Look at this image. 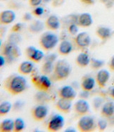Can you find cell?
Masks as SVG:
<instances>
[{
    "label": "cell",
    "instance_id": "obj_37",
    "mask_svg": "<svg viewBox=\"0 0 114 132\" xmlns=\"http://www.w3.org/2000/svg\"><path fill=\"white\" fill-rule=\"evenodd\" d=\"M30 13L25 14L23 16V21H30L32 19V15Z\"/></svg>",
    "mask_w": 114,
    "mask_h": 132
},
{
    "label": "cell",
    "instance_id": "obj_44",
    "mask_svg": "<svg viewBox=\"0 0 114 132\" xmlns=\"http://www.w3.org/2000/svg\"><path fill=\"white\" fill-rule=\"evenodd\" d=\"M113 84H114V80H113Z\"/></svg>",
    "mask_w": 114,
    "mask_h": 132
},
{
    "label": "cell",
    "instance_id": "obj_6",
    "mask_svg": "<svg viewBox=\"0 0 114 132\" xmlns=\"http://www.w3.org/2000/svg\"><path fill=\"white\" fill-rule=\"evenodd\" d=\"M94 119L90 116H82L78 122L77 127L79 131L82 132H91L94 131L97 127Z\"/></svg>",
    "mask_w": 114,
    "mask_h": 132
},
{
    "label": "cell",
    "instance_id": "obj_42",
    "mask_svg": "<svg viewBox=\"0 0 114 132\" xmlns=\"http://www.w3.org/2000/svg\"><path fill=\"white\" fill-rule=\"evenodd\" d=\"M65 131H67V132L73 131V132H75V130L73 129H71V128H70V129H66V130H65Z\"/></svg>",
    "mask_w": 114,
    "mask_h": 132
},
{
    "label": "cell",
    "instance_id": "obj_14",
    "mask_svg": "<svg viewBox=\"0 0 114 132\" xmlns=\"http://www.w3.org/2000/svg\"><path fill=\"white\" fill-rule=\"evenodd\" d=\"M110 77V73L106 69L99 71L96 76V82L100 88H104Z\"/></svg>",
    "mask_w": 114,
    "mask_h": 132
},
{
    "label": "cell",
    "instance_id": "obj_15",
    "mask_svg": "<svg viewBox=\"0 0 114 132\" xmlns=\"http://www.w3.org/2000/svg\"><path fill=\"white\" fill-rule=\"evenodd\" d=\"M16 19V14L13 11L5 10L0 14V23L1 25H8L11 23Z\"/></svg>",
    "mask_w": 114,
    "mask_h": 132
},
{
    "label": "cell",
    "instance_id": "obj_21",
    "mask_svg": "<svg viewBox=\"0 0 114 132\" xmlns=\"http://www.w3.org/2000/svg\"><path fill=\"white\" fill-rule=\"evenodd\" d=\"M96 35L102 40H106L111 35V30L105 26H99L96 30Z\"/></svg>",
    "mask_w": 114,
    "mask_h": 132
},
{
    "label": "cell",
    "instance_id": "obj_27",
    "mask_svg": "<svg viewBox=\"0 0 114 132\" xmlns=\"http://www.w3.org/2000/svg\"><path fill=\"white\" fill-rule=\"evenodd\" d=\"M12 105L8 101H4L0 105V115L1 117L5 116L10 112Z\"/></svg>",
    "mask_w": 114,
    "mask_h": 132
},
{
    "label": "cell",
    "instance_id": "obj_39",
    "mask_svg": "<svg viewBox=\"0 0 114 132\" xmlns=\"http://www.w3.org/2000/svg\"><path fill=\"white\" fill-rule=\"evenodd\" d=\"M5 62H6L5 57H4L3 55L1 54V56H0V66H1V67H2L4 65Z\"/></svg>",
    "mask_w": 114,
    "mask_h": 132
},
{
    "label": "cell",
    "instance_id": "obj_8",
    "mask_svg": "<svg viewBox=\"0 0 114 132\" xmlns=\"http://www.w3.org/2000/svg\"><path fill=\"white\" fill-rule=\"evenodd\" d=\"M74 42L75 45L79 49L84 50L87 48L91 43V38L90 35L86 32H80L76 35L74 39Z\"/></svg>",
    "mask_w": 114,
    "mask_h": 132
},
{
    "label": "cell",
    "instance_id": "obj_12",
    "mask_svg": "<svg viewBox=\"0 0 114 132\" xmlns=\"http://www.w3.org/2000/svg\"><path fill=\"white\" fill-rule=\"evenodd\" d=\"M72 107L71 100H66L63 98H59L55 104V108L57 110L64 114H68L70 112Z\"/></svg>",
    "mask_w": 114,
    "mask_h": 132
},
{
    "label": "cell",
    "instance_id": "obj_7",
    "mask_svg": "<svg viewBox=\"0 0 114 132\" xmlns=\"http://www.w3.org/2000/svg\"><path fill=\"white\" fill-rule=\"evenodd\" d=\"M48 114V108L44 105H38L33 107L30 110V115L35 121H42L46 118Z\"/></svg>",
    "mask_w": 114,
    "mask_h": 132
},
{
    "label": "cell",
    "instance_id": "obj_4",
    "mask_svg": "<svg viewBox=\"0 0 114 132\" xmlns=\"http://www.w3.org/2000/svg\"><path fill=\"white\" fill-rule=\"evenodd\" d=\"M1 52L2 55L5 57L6 60L17 59L21 56V51L16 43L10 41H7L2 46Z\"/></svg>",
    "mask_w": 114,
    "mask_h": 132
},
{
    "label": "cell",
    "instance_id": "obj_35",
    "mask_svg": "<svg viewBox=\"0 0 114 132\" xmlns=\"http://www.w3.org/2000/svg\"><path fill=\"white\" fill-rule=\"evenodd\" d=\"M22 28V24L21 23H16L15 25H14L12 28H11V32H14V33H16V32H19Z\"/></svg>",
    "mask_w": 114,
    "mask_h": 132
},
{
    "label": "cell",
    "instance_id": "obj_38",
    "mask_svg": "<svg viewBox=\"0 0 114 132\" xmlns=\"http://www.w3.org/2000/svg\"><path fill=\"white\" fill-rule=\"evenodd\" d=\"M82 3L83 4H87V5H91V4H93L94 2V0H80Z\"/></svg>",
    "mask_w": 114,
    "mask_h": 132
},
{
    "label": "cell",
    "instance_id": "obj_34",
    "mask_svg": "<svg viewBox=\"0 0 114 132\" xmlns=\"http://www.w3.org/2000/svg\"><path fill=\"white\" fill-rule=\"evenodd\" d=\"M97 125L98 129L103 131L106 129V127H107V121L106 120H103V119H100V120H99Z\"/></svg>",
    "mask_w": 114,
    "mask_h": 132
},
{
    "label": "cell",
    "instance_id": "obj_17",
    "mask_svg": "<svg viewBox=\"0 0 114 132\" xmlns=\"http://www.w3.org/2000/svg\"><path fill=\"white\" fill-rule=\"evenodd\" d=\"M44 25L47 29L50 30H56L60 27L59 19L55 15H51L46 19Z\"/></svg>",
    "mask_w": 114,
    "mask_h": 132
},
{
    "label": "cell",
    "instance_id": "obj_20",
    "mask_svg": "<svg viewBox=\"0 0 114 132\" xmlns=\"http://www.w3.org/2000/svg\"><path fill=\"white\" fill-rule=\"evenodd\" d=\"M72 50H73V45L71 42H69L68 40L61 41L58 47L59 53L63 56H66L69 54Z\"/></svg>",
    "mask_w": 114,
    "mask_h": 132
},
{
    "label": "cell",
    "instance_id": "obj_23",
    "mask_svg": "<svg viewBox=\"0 0 114 132\" xmlns=\"http://www.w3.org/2000/svg\"><path fill=\"white\" fill-rule=\"evenodd\" d=\"M114 114V104L112 102H108L103 105L101 110V114L104 117H110Z\"/></svg>",
    "mask_w": 114,
    "mask_h": 132
},
{
    "label": "cell",
    "instance_id": "obj_31",
    "mask_svg": "<svg viewBox=\"0 0 114 132\" xmlns=\"http://www.w3.org/2000/svg\"><path fill=\"white\" fill-rule=\"evenodd\" d=\"M36 50H37V49L34 46H29V47H27V48L25 49V57H27L28 59L31 60Z\"/></svg>",
    "mask_w": 114,
    "mask_h": 132
},
{
    "label": "cell",
    "instance_id": "obj_5",
    "mask_svg": "<svg viewBox=\"0 0 114 132\" xmlns=\"http://www.w3.org/2000/svg\"><path fill=\"white\" fill-rule=\"evenodd\" d=\"M31 81L33 86L39 91L47 92L52 86V81L46 75H33Z\"/></svg>",
    "mask_w": 114,
    "mask_h": 132
},
{
    "label": "cell",
    "instance_id": "obj_43",
    "mask_svg": "<svg viewBox=\"0 0 114 132\" xmlns=\"http://www.w3.org/2000/svg\"><path fill=\"white\" fill-rule=\"evenodd\" d=\"M51 0H42V2H45V3H47V2H50Z\"/></svg>",
    "mask_w": 114,
    "mask_h": 132
},
{
    "label": "cell",
    "instance_id": "obj_32",
    "mask_svg": "<svg viewBox=\"0 0 114 132\" xmlns=\"http://www.w3.org/2000/svg\"><path fill=\"white\" fill-rule=\"evenodd\" d=\"M44 9L41 6H37L35 8L33 9L31 14L34 15L35 16H37V17H39V16H41L42 14H44Z\"/></svg>",
    "mask_w": 114,
    "mask_h": 132
},
{
    "label": "cell",
    "instance_id": "obj_19",
    "mask_svg": "<svg viewBox=\"0 0 114 132\" xmlns=\"http://www.w3.org/2000/svg\"><path fill=\"white\" fill-rule=\"evenodd\" d=\"M75 64L80 68H85L90 64V58L87 53H80L75 58Z\"/></svg>",
    "mask_w": 114,
    "mask_h": 132
},
{
    "label": "cell",
    "instance_id": "obj_1",
    "mask_svg": "<svg viewBox=\"0 0 114 132\" xmlns=\"http://www.w3.org/2000/svg\"><path fill=\"white\" fill-rule=\"evenodd\" d=\"M27 88L26 79L22 76L11 74L4 79L3 88L9 94L17 95L22 93Z\"/></svg>",
    "mask_w": 114,
    "mask_h": 132
},
{
    "label": "cell",
    "instance_id": "obj_13",
    "mask_svg": "<svg viewBox=\"0 0 114 132\" xmlns=\"http://www.w3.org/2000/svg\"><path fill=\"white\" fill-rule=\"evenodd\" d=\"M95 81L96 80H94V78L89 75L82 76L81 78V84H80L82 90L83 91H91L94 88Z\"/></svg>",
    "mask_w": 114,
    "mask_h": 132
},
{
    "label": "cell",
    "instance_id": "obj_29",
    "mask_svg": "<svg viewBox=\"0 0 114 132\" xmlns=\"http://www.w3.org/2000/svg\"><path fill=\"white\" fill-rule=\"evenodd\" d=\"M103 64H104V62L101 61V60H99L95 58L90 59V67L92 68L93 70H97V69L101 68Z\"/></svg>",
    "mask_w": 114,
    "mask_h": 132
},
{
    "label": "cell",
    "instance_id": "obj_11",
    "mask_svg": "<svg viewBox=\"0 0 114 132\" xmlns=\"http://www.w3.org/2000/svg\"><path fill=\"white\" fill-rule=\"evenodd\" d=\"M73 109L78 116L82 117L86 115L90 112V105L86 100H78L73 106Z\"/></svg>",
    "mask_w": 114,
    "mask_h": 132
},
{
    "label": "cell",
    "instance_id": "obj_40",
    "mask_svg": "<svg viewBox=\"0 0 114 132\" xmlns=\"http://www.w3.org/2000/svg\"><path fill=\"white\" fill-rule=\"evenodd\" d=\"M109 67L111 70L114 71V57H112L111 60L110 62V64H109Z\"/></svg>",
    "mask_w": 114,
    "mask_h": 132
},
{
    "label": "cell",
    "instance_id": "obj_33",
    "mask_svg": "<svg viewBox=\"0 0 114 132\" xmlns=\"http://www.w3.org/2000/svg\"><path fill=\"white\" fill-rule=\"evenodd\" d=\"M68 31L71 35H76L77 32H78V26L75 24V23H72V24H71L69 26H68Z\"/></svg>",
    "mask_w": 114,
    "mask_h": 132
},
{
    "label": "cell",
    "instance_id": "obj_2",
    "mask_svg": "<svg viewBox=\"0 0 114 132\" xmlns=\"http://www.w3.org/2000/svg\"><path fill=\"white\" fill-rule=\"evenodd\" d=\"M70 64L64 59H60L55 62L53 72L50 75L51 81L54 82L63 81L66 80L71 73Z\"/></svg>",
    "mask_w": 114,
    "mask_h": 132
},
{
    "label": "cell",
    "instance_id": "obj_25",
    "mask_svg": "<svg viewBox=\"0 0 114 132\" xmlns=\"http://www.w3.org/2000/svg\"><path fill=\"white\" fill-rule=\"evenodd\" d=\"M54 65V64H53V62H49V61H45L41 67V73L46 76L51 75L53 72Z\"/></svg>",
    "mask_w": 114,
    "mask_h": 132
},
{
    "label": "cell",
    "instance_id": "obj_36",
    "mask_svg": "<svg viewBox=\"0 0 114 132\" xmlns=\"http://www.w3.org/2000/svg\"><path fill=\"white\" fill-rule=\"evenodd\" d=\"M42 2V0H28V2L30 6L32 7H37L39 6L40 4Z\"/></svg>",
    "mask_w": 114,
    "mask_h": 132
},
{
    "label": "cell",
    "instance_id": "obj_41",
    "mask_svg": "<svg viewBox=\"0 0 114 132\" xmlns=\"http://www.w3.org/2000/svg\"><path fill=\"white\" fill-rule=\"evenodd\" d=\"M110 96L114 99V88H113L110 91Z\"/></svg>",
    "mask_w": 114,
    "mask_h": 132
},
{
    "label": "cell",
    "instance_id": "obj_18",
    "mask_svg": "<svg viewBox=\"0 0 114 132\" xmlns=\"http://www.w3.org/2000/svg\"><path fill=\"white\" fill-rule=\"evenodd\" d=\"M33 62H23L19 64L18 67V71L21 75H29L33 72Z\"/></svg>",
    "mask_w": 114,
    "mask_h": 132
},
{
    "label": "cell",
    "instance_id": "obj_16",
    "mask_svg": "<svg viewBox=\"0 0 114 132\" xmlns=\"http://www.w3.org/2000/svg\"><path fill=\"white\" fill-rule=\"evenodd\" d=\"M92 16L88 13H83L79 15L77 19L78 26L82 28L90 27L92 24Z\"/></svg>",
    "mask_w": 114,
    "mask_h": 132
},
{
    "label": "cell",
    "instance_id": "obj_24",
    "mask_svg": "<svg viewBox=\"0 0 114 132\" xmlns=\"http://www.w3.org/2000/svg\"><path fill=\"white\" fill-rule=\"evenodd\" d=\"M14 121L11 119H6L0 124V131L2 132H11L14 131Z\"/></svg>",
    "mask_w": 114,
    "mask_h": 132
},
{
    "label": "cell",
    "instance_id": "obj_10",
    "mask_svg": "<svg viewBox=\"0 0 114 132\" xmlns=\"http://www.w3.org/2000/svg\"><path fill=\"white\" fill-rule=\"evenodd\" d=\"M58 97L66 100H73L76 97V92L73 87L70 86H65L60 88L58 91Z\"/></svg>",
    "mask_w": 114,
    "mask_h": 132
},
{
    "label": "cell",
    "instance_id": "obj_9",
    "mask_svg": "<svg viewBox=\"0 0 114 132\" xmlns=\"http://www.w3.org/2000/svg\"><path fill=\"white\" fill-rule=\"evenodd\" d=\"M64 125V119L60 114L53 117L47 125V130L49 131H58L62 129Z\"/></svg>",
    "mask_w": 114,
    "mask_h": 132
},
{
    "label": "cell",
    "instance_id": "obj_28",
    "mask_svg": "<svg viewBox=\"0 0 114 132\" xmlns=\"http://www.w3.org/2000/svg\"><path fill=\"white\" fill-rule=\"evenodd\" d=\"M14 131H21L24 129L25 122L23 119L21 118H16L14 120Z\"/></svg>",
    "mask_w": 114,
    "mask_h": 132
},
{
    "label": "cell",
    "instance_id": "obj_22",
    "mask_svg": "<svg viewBox=\"0 0 114 132\" xmlns=\"http://www.w3.org/2000/svg\"><path fill=\"white\" fill-rule=\"evenodd\" d=\"M44 29V23L40 21H38V20H35V21H33L27 28L28 31L30 33H33V34H37L39 32H42Z\"/></svg>",
    "mask_w": 114,
    "mask_h": 132
},
{
    "label": "cell",
    "instance_id": "obj_3",
    "mask_svg": "<svg viewBox=\"0 0 114 132\" xmlns=\"http://www.w3.org/2000/svg\"><path fill=\"white\" fill-rule=\"evenodd\" d=\"M59 43V38L56 34L51 32H44L39 38V44L45 51L54 48Z\"/></svg>",
    "mask_w": 114,
    "mask_h": 132
},
{
    "label": "cell",
    "instance_id": "obj_26",
    "mask_svg": "<svg viewBox=\"0 0 114 132\" xmlns=\"http://www.w3.org/2000/svg\"><path fill=\"white\" fill-rule=\"evenodd\" d=\"M34 98L36 102L40 103V105H43L49 101V96L46 94V92L39 91L34 96Z\"/></svg>",
    "mask_w": 114,
    "mask_h": 132
},
{
    "label": "cell",
    "instance_id": "obj_30",
    "mask_svg": "<svg viewBox=\"0 0 114 132\" xmlns=\"http://www.w3.org/2000/svg\"><path fill=\"white\" fill-rule=\"evenodd\" d=\"M44 58V53L41 50H37L35 54L32 57L31 61L35 63H38V62H41V60Z\"/></svg>",
    "mask_w": 114,
    "mask_h": 132
}]
</instances>
